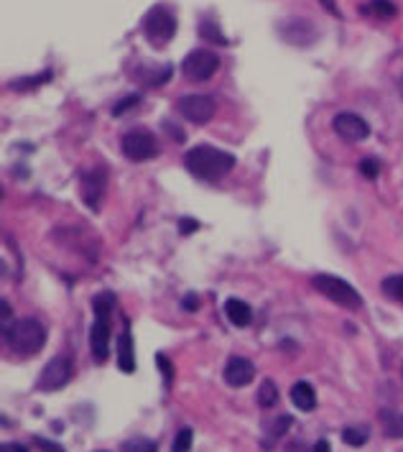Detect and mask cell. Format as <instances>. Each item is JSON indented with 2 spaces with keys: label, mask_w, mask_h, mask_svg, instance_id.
I'll use <instances>...</instances> for the list:
<instances>
[{
  "label": "cell",
  "mask_w": 403,
  "mask_h": 452,
  "mask_svg": "<svg viewBox=\"0 0 403 452\" xmlns=\"http://www.w3.org/2000/svg\"><path fill=\"white\" fill-rule=\"evenodd\" d=\"M184 166L189 169V174H194L197 179L205 181H220L224 174L233 172L235 166V156L222 151V148H215V146H194L189 148L187 156H184Z\"/></svg>",
  "instance_id": "obj_1"
},
{
  "label": "cell",
  "mask_w": 403,
  "mask_h": 452,
  "mask_svg": "<svg viewBox=\"0 0 403 452\" xmlns=\"http://www.w3.org/2000/svg\"><path fill=\"white\" fill-rule=\"evenodd\" d=\"M5 343L16 355L31 358L36 355L46 343V327L38 319H16L5 330Z\"/></svg>",
  "instance_id": "obj_2"
},
{
  "label": "cell",
  "mask_w": 403,
  "mask_h": 452,
  "mask_svg": "<svg viewBox=\"0 0 403 452\" xmlns=\"http://www.w3.org/2000/svg\"><path fill=\"white\" fill-rule=\"evenodd\" d=\"M312 286L322 297H327L330 302H334V304H340V307L345 309H360L362 307V297H360V291L352 286V284H347L345 279H340V276H332V273H316L312 279Z\"/></svg>",
  "instance_id": "obj_3"
},
{
  "label": "cell",
  "mask_w": 403,
  "mask_h": 452,
  "mask_svg": "<svg viewBox=\"0 0 403 452\" xmlns=\"http://www.w3.org/2000/svg\"><path fill=\"white\" fill-rule=\"evenodd\" d=\"M143 34L148 38V44L156 49H163L169 44L174 34H176V19L166 5H153L143 19Z\"/></svg>",
  "instance_id": "obj_4"
},
{
  "label": "cell",
  "mask_w": 403,
  "mask_h": 452,
  "mask_svg": "<svg viewBox=\"0 0 403 452\" xmlns=\"http://www.w3.org/2000/svg\"><path fill=\"white\" fill-rule=\"evenodd\" d=\"M217 69H220V56L209 49H194L181 62V72L192 82H207L209 77H215Z\"/></svg>",
  "instance_id": "obj_5"
},
{
  "label": "cell",
  "mask_w": 403,
  "mask_h": 452,
  "mask_svg": "<svg viewBox=\"0 0 403 452\" xmlns=\"http://www.w3.org/2000/svg\"><path fill=\"white\" fill-rule=\"evenodd\" d=\"M74 376V365L69 355H56L44 365V371L36 381L38 391H59L62 386H67Z\"/></svg>",
  "instance_id": "obj_6"
},
{
  "label": "cell",
  "mask_w": 403,
  "mask_h": 452,
  "mask_svg": "<svg viewBox=\"0 0 403 452\" xmlns=\"http://www.w3.org/2000/svg\"><path fill=\"white\" fill-rule=\"evenodd\" d=\"M176 110H179L189 123L202 126V123L215 118L217 102H215V98H209V95H184V98L176 100Z\"/></svg>",
  "instance_id": "obj_7"
},
{
  "label": "cell",
  "mask_w": 403,
  "mask_h": 452,
  "mask_svg": "<svg viewBox=\"0 0 403 452\" xmlns=\"http://www.w3.org/2000/svg\"><path fill=\"white\" fill-rule=\"evenodd\" d=\"M105 190H108V172L102 166H92L90 172L82 177V187H80L82 199H84V205L92 212H100L102 199H105Z\"/></svg>",
  "instance_id": "obj_8"
},
{
  "label": "cell",
  "mask_w": 403,
  "mask_h": 452,
  "mask_svg": "<svg viewBox=\"0 0 403 452\" xmlns=\"http://www.w3.org/2000/svg\"><path fill=\"white\" fill-rule=\"evenodd\" d=\"M120 148H123V154L130 161H146V159H153L159 154V144H156L153 133H148V131H130V133H126L123 141H120Z\"/></svg>",
  "instance_id": "obj_9"
},
{
  "label": "cell",
  "mask_w": 403,
  "mask_h": 452,
  "mask_svg": "<svg viewBox=\"0 0 403 452\" xmlns=\"http://www.w3.org/2000/svg\"><path fill=\"white\" fill-rule=\"evenodd\" d=\"M332 128H334V133H337L342 141H349V144L365 141V138L370 136V126L360 118L358 113H349V110L337 113L334 120H332Z\"/></svg>",
  "instance_id": "obj_10"
},
{
  "label": "cell",
  "mask_w": 403,
  "mask_h": 452,
  "mask_svg": "<svg viewBox=\"0 0 403 452\" xmlns=\"http://www.w3.org/2000/svg\"><path fill=\"white\" fill-rule=\"evenodd\" d=\"M278 34L286 38L288 44H294V46H312L314 41L319 38L316 26H314L312 21H306V19H294V21L281 23Z\"/></svg>",
  "instance_id": "obj_11"
},
{
  "label": "cell",
  "mask_w": 403,
  "mask_h": 452,
  "mask_svg": "<svg viewBox=\"0 0 403 452\" xmlns=\"http://www.w3.org/2000/svg\"><path fill=\"white\" fill-rule=\"evenodd\" d=\"M90 350L95 363H105L110 355V322L108 317H95L90 330Z\"/></svg>",
  "instance_id": "obj_12"
},
{
  "label": "cell",
  "mask_w": 403,
  "mask_h": 452,
  "mask_svg": "<svg viewBox=\"0 0 403 452\" xmlns=\"http://www.w3.org/2000/svg\"><path fill=\"white\" fill-rule=\"evenodd\" d=\"M255 378V365L248 358H230L224 365V381L233 386V389H242Z\"/></svg>",
  "instance_id": "obj_13"
},
{
  "label": "cell",
  "mask_w": 403,
  "mask_h": 452,
  "mask_svg": "<svg viewBox=\"0 0 403 452\" xmlns=\"http://www.w3.org/2000/svg\"><path fill=\"white\" fill-rule=\"evenodd\" d=\"M117 365L123 373H135V350H133V332L126 322V330L117 340Z\"/></svg>",
  "instance_id": "obj_14"
},
{
  "label": "cell",
  "mask_w": 403,
  "mask_h": 452,
  "mask_svg": "<svg viewBox=\"0 0 403 452\" xmlns=\"http://www.w3.org/2000/svg\"><path fill=\"white\" fill-rule=\"evenodd\" d=\"M291 401H294V407L299 411H312L316 407V391H314L312 383L299 381V383L291 386Z\"/></svg>",
  "instance_id": "obj_15"
},
{
  "label": "cell",
  "mask_w": 403,
  "mask_h": 452,
  "mask_svg": "<svg viewBox=\"0 0 403 452\" xmlns=\"http://www.w3.org/2000/svg\"><path fill=\"white\" fill-rule=\"evenodd\" d=\"M224 315H227V319H230L235 327H248L253 319L251 307H248L242 299H227V302H224Z\"/></svg>",
  "instance_id": "obj_16"
},
{
  "label": "cell",
  "mask_w": 403,
  "mask_h": 452,
  "mask_svg": "<svg viewBox=\"0 0 403 452\" xmlns=\"http://www.w3.org/2000/svg\"><path fill=\"white\" fill-rule=\"evenodd\" d=\"M380 425H383L385 434L393 440H403V414L401 411H380Z\"/></svg>",
  "instance_id": "obj_17"
},
{
  "label": "cell",
  "mask_w": 403,
  "mask_h": 452,
  "mask_svg": "<svg viewBox=\"0 0 403 452\" xmlns=\"http://www.w3.org/2000/svg\"><path fill=\"white\" fill-rule=\"evenodd\" d=\"M199 36L205 38L207 44H217V46H227L230 41L222 36V31H220V23L215 21H202L199 23Z\"/></svg>",
  "instance_id": "obj_18"
},
{
  "label": "cell",
  "mask_w": 403,
  "mask_h": 452,
  "mask_svg": "<svg viewBox=\"0 0 403 452\" xmlns=\"http://www.w3.org/2000/svg\"><path fill=\"white\" fill-rule=\"evenodd\" d=\"M258 404L263 409H273L278 404V389L273 381H263L258 389Z\"/></svg>",
  "instance_id": "obj_19"
},
{
  "label": "cell",
  "mask_w": 403,
  "mask_h": 452,
  "mask_svg": "<svg viewBox=\"0 0 403 452\" xmlns=\"http://www.w3.org/2000/svg\"><path fill=\"white\" fill-rule=\"evenodd\" d=\"M362 13H373L380 19H391L395 16V5L391 0H370V5H362Z\"/></svg>",
  "instance_id": "obj_20"
},
{
  "label": "cell",
  "mask_w": 403,
  "mask_h": 452,
  "mask_svg": "<svg viewBox=\"0 0 403 452\" xmlns=\"http://www.w3.org/2000/svg\"><path fill=\"white\" fill-rule=\"evenodd\" d=\"M383 291L391 299H398V302H403V273H393V276L383 279Z\"/></svg>",
  "instance_id": "obj_21"
},
{
  "label": "cell",
  "mask_w": 403,
  "mask_h": 452,
  "mask_svg": "<svg viewBox=\"0 0 403 452\" xmlns=\"http://www.w3.org/2000/svg\"><path fill=\"white\" fill-rule=\"evenodd\" d=\"M92 307H95V317H110V312L115 307V297L113 294H97L92 299Z\"/></svg>",
  "instance_id": "obj_22"
},
{
  "label": "cell",
  "mask_w": 403,
  "mask_h": 452,
  "mask_svg": "<svg viewBox=\"0 0 403 452\" xmlns=\"http://www.w3.org/2000/svg\"><path fill=\"white\" fill-rule=\"evenodd\" d=\"M192 442H194V432H192L189 427H184V429H179V434H176L171 452H189L192 450Z\"/></svg>",
  "instance_id": "obj_23"
},
{
  "label": "cell",
  "mask_w": 403,
  "mask_h": 452,
  "mask_svg": "<svg viewBox=\"0 0 403 452\" xmlns=\"http://www.w3.org/2000/svg\"><path fill=\"white\" fill-rule=\"evenodd\" d=\"M342 440L347 444H352V447H362V444L367 442V432L365 429H358V427H347V429L342 432Z\"/></svg>",
  "instance_id": "obj_24"
},
{
  "label": "cell",
  "mask_w": 403,
  "mask_h": 452,
  "mask_svg": "<svg viewBox=\"0 0 403 452\" xmlns=\"http://www.w3.org/2000/svg\"><path fill=\"white\" fill-rule=\"evenodd\" d=\"M291 425H294V419H291L288 414L278 416L276 422L270 425V434H273V437H281V434H286L288 429H291Z\"/></svg>",
  "instance_id": "obj_25"
},
{
  "label": "cell",
  "mask_w": 403,
  "mask_h": 452,
  "mask_svg": "<svg viewBox=\"0 0 403 452\" xmlns=\"http://www.w3.org/2000/svg\"><path fill=\"white\" fill-rule=\"evenodd\" d=\"M51 80V72L46 74H38V77H34V80H16L13 82V90H23V87H36V84H44V82Z\"/></svg>",
  "instance_id": "obj_26"
},
{
  "label": "cell",
  "mask_w": 403,
  "mask_h": 452,
  "mask_svg": "<svg viewBox=\"0 0 403 452\" xmlns=\"http://www.w3.org/2000/svg\"><path fill=\"white\" fill-rule=\"evenodd\" d=\"M360 172L365 174L367 179H376L378 172H380V166H378L376 159H362V161H360Z\"/></svg>",
  "instance_id": "obj_27"
},
{
  "label": "cell",
  "mask_w": 403,
  "mask_h": 452,
  "mask_svg": "<svg viewBox=\"0 0 403 452\" xmlns=\"http://www.w3.org/2000/svg\"><path fill=\"white\" fill-rule=\"evenodd\" d=\"M138 100H141V95H128V98H123V100H120V102L115 105V108H113V115H123L126 110L133 108Z\"/></svg>",
  "instance_id": "obj_28"
},
{
  "label": "cell",
  "mask_w": 403,
  "mask_h": 452,
  "mask_svg": "<svg viewBox=\"0 0 403 452\" xmlns=\"http://www.w3.org/2000/svg\"><path fill=\"white\" fill-rule=\"evenodd\" d=\"M156 363H159V368H161V376H163V378H166V381L174 378V365H171V361L166 358V355L159 353V355H156Z\"/></svg>",
  "instance_id": "obj_29"
},
{
  "label": "cell",
  "mask_w": 403,
  "mask_h": 452,
  "mask_svg": "<svg viewBox=\"0 0 403 452\" xmlns=\"http://www.w3.org/2000/svg\"><path fill=\"white\" fill-rule=\"evenodd\" d=\"M199 223L197 220H192V217H184V220H179V233L181 236H192V233H197Z\"/></svg>",
  "instance_id": "obj_30"
},
{
  "label": "cell",
  "mask_w": 403,
  "mask_h": 452,
  "mask_svg": "<svg viewBox=\"0 0 403 452\" xmlns=\"http://www.w3.org/2000/svg\"><path fill=\"white\" fill-rule=\"evenodd\" d=\"M36 444L41 447V452H64L62 444L51 442V440H44V437H36Z\"/></svg>",
  "instance_id": "obj_31"
},
{
  "label": "cell",
  "mask_w": 403,
  "mask_h": 452,
  "mask_svg": "<svg viewBox=\"0 0 403 452\" xmlns=\"http://www.w3.org/2000/svg\"><path fill=\"white\" fill-rule=\"evenodd\" d=\"M181 304H184V309H187V312H197V307H199V299L194 297V294H187V297H184V302H181Z\"/></svg>",
  "instance_id": "obj_32"
},
{
  "label": "cell",
  "mask_w": 403,
  "mask_h": 452,
  "mask_svg": "<svg viewBox=\"0 0 403 452\" xmlns=\"http://www.w3.org/2000/svg\"><path fill=\"white\" fill-rule=\"evenodd\" d=\"M0 452H28V447L21 442H5L3 447H0Z\"/></svg>",
  "instance_id": "obj_33"
},
{
  "label": "cell",
  "mask_w": 403,
  "mask_h": 452,
  "mask_svg": "<svg viewBox=\"0 0 403 452\" xmlns=\"http://www.w3.org/2000/svg\"><path fill=\"white\" fill-rule=\"evenodd\" d=\"M312 452H332V444L327 442V440H319V442L312 447Z\"/></svg>",
  "instance_id": "obj_34"
},
{
  "label": "cell",
  "mask_w": 403,
  "mask_h": 452,
  "mask_svg": "<svg viewBox=\"0 0 403 452\" xmlns=\"http://www.w3.org/2000/svg\"><path fill=\"white\" fill-rule=\"evenodd\" d=\"M143 452H156V444L148 442V444H146V447H143Z\"/></svg>",
  "instance_id": "obj_35"
},
{
  "label": "cell",
  "mask_w": 403,
  "mask_h": 452,
  "mask_svg": "<svg viewBox=\"0 0 403 452\" xmlns=\"http://www.w3.org/2000/svg\"><path fill=\"white\" fill-rule=\"evenodd\" d=\"M401 90H403V77H401Z\"/></svg>",
  "instance_id": "obj_36"
},
{
  "label": "cell",
  "mask_w": 403,
  "mask_h": 452,
  "mask_svg": "<svg viewBox=\"0 0 403 452\" xmlns=\"http://www.w3.org/2000/svg\"><path fill=\"white\" fill-rule=\"evenodd\" d=\"M100 452H102V450H100Z\"/></svg>",
  "instance_id": "obj_37"
}]
</instances>
